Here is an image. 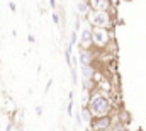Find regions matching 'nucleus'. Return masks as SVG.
Here are the masks:
<instances>
[{
	"instance_id": "f257e3e1",
	"label": "nucleus",
	"mask_w": 146,
	"mask_h": 131,
	"mask_svg": "<svg viewBox=\"0 0 146 131\" xmlns=\"http://www.w3.org/2000/svg\"><path fill=\"white\" fill-rule=\"evenodd\" d=\"M87 107L92 114V118H97V116H107L112 114V109H114V104L109 97H106L104 94L99 92V89L95 87L92 92H90V99L87 102Z\"/></svg>"
},
{
	"instance_id": "f03ea898",
	"label": "nucleus",
	"mask_w": 146,
	"mask_h": 131,
	"mask_svg": "<svg viewBox=\"0 0 146 131\" xmlns=\"http://www.w3.org/2000/svg\"><path fill=\"white\" fill-rule=\"evenodd\" d=\"M85 19H87L90 27H106V29H112L114 27L112 10H92L90 9L85 14Z\"/></svg>"
},
{
	"instance_id": "7ed1b4c3",
	"label": "nucleus",
	"mask_w": 146,
	"mask_h": 131,
	"mask_svg": "<svg viewBox=\"0 0 146 131\" xmlns=\"http://www.w3.org/2000/svg\"><path fill=\"white\" fill-rule=\"evenodd\" d=\"M110 43H112V33H110V29H106V27H92V44H94V48L104 51V49H107V46H109Z\"/></svg>"
},
{
	"instance_id": "20e7f679",
	"label": "nucleus",
	"mask_w": 146,
	"mask_h": 131,
	"mask_svg": "<svg viewBox=\"0 0 146 131\" xmlns=\"http://www.w3.org/2000/svg\"><path fill=\"white\" fill-rule=\"evenodd\" d=\"M87 126H90L94 131H109V128L112 126V114L92 118L90 123H88Z\"/></svg>"
},
{
	"instance_id": "39448f33",
	"label": "nucleus",
	"mask_w": 146,
	"mask_h": 131,
	"mask_svg": "<svg viewBox=\"0 0 146 131\" xmlns=\"http://www.w3.org/2000/svg\"><path fill=\"white\" fill-rule=\"evenodd\" d=\"M76 43L80 44V49H92L94 48V44H92V27L90 26L88 27H83L80 31Z\"/></svg>"
},
{
	"instance_id": "423d86ee",
	"label": "nucleus",
	"mask_w": 146,
	"mask_h": 131,
	"mask_svg": "<svg viewBox=\"0 0 146 131\" xmlns=\"http://www.w3.org/2000/svg\"><path fill=\"white\" fill-rule=\"evenodd\" d=\"M92 10H112V0H87Z\"/></svg>"
},
{
	"instance_id": "0eeeda50",
	"label": "nucleus",
	"mask_w": 146,
	"mask_h": 131,
	"mask_svg": "<svg viewBox=\"0 0 146 131\" xmlns=\"http://www.w3.org/2000/svg\"><path fill=\"white\" fill-rule=\"evenodd\" d=\"M112 119H114V121H119V123H122V124H129V123H131V114H129L126 109H119V111L115 112V116H112Z\"/></svg>"
},
{
	"instance_id": "6e6552de",
	"label": "nucleus",
	"mask_w": 146,
	"mask_h": 131,
	"mask_svg": "<svg viewBox=\"0 0 146 131\" xmlns=\"http://www.w3.org/2000/svg\"><path fill=\"white\" fill-rule=\"evenodd\" d=\"M80 72H82L83 80H90V78L94 77L95 68H94V65H80Z\"/></svg>"
},
{
	"instance_id": "1a4fd4ad",
	"label": "nucleus",
	"mask_w": 146,
	"mask_h": 131,
	"mask_svg": "<svg viewBox=\"0 0 146 131\" xmlns=\"http://www.w3.org/2000/svg\"><path fill=\"white\" fill-rule=\"evenodd\" d=\"M80 118H82V123H90V119H92V114H90V111H88V107H87V104H83L82 106V111H80Z\"/></svg>"
},
{
	"instance_id": "9d476101",
	"label": "nucleus",
	"mask_w": 146,
	"mask_h": 131,
	"mask_svg": "<svg viewBox=\"0 0 146 131\" xmlns=\"http://www.w3.org/2000/svg\"><path fill=\"white\" fill-rule=\"evenodd\" d=\"M88 10H90V7H88L87 0H80V2H78V12H80L82 15H85Z\"/></svg>"
},
{
	"instance_id": "9b49d317",
	"label": "nucleus",
	"mask_w": 146,
	"mask_h": 131,
	"mask_svg": "<svg viewBox=\"0 0 146 131\" xmlns=\"http://www.w3.org/2000/svg\"><path fill=\"white\" fill-rule=\"evenodd\" d=\"M76 41H78V33H76V31H73V33H72V37H70V43H68V44H70V46H75V44H76Z\"/></svg>"
},
{
	"instance_id": "f8f14e48",
	"label": "nucleus",
	"mask_w": 146,
	"mask_h": 131,
	"mask_svg": "<svg viewBox=\"0 0 146 131\" xmlns=\"http://www.w3.org/2000/svg\"><path fill=\"white\" fill-rule=\"evenodd\" d=\"M70 72H72V82H73V85L78 82V77H76V70H75V66H72L70 68Z\"/></svg>"
},
{
	"instance_id": "ddd939ff",
	"label": "nucleus",
	"mask_w": 146,
	"mask_h": 131,
	"mask_svg": "<svg viewBox=\"0 0 146 131\" xmlns=\"http://www.w3.org/2000/svg\"><path fill=\"white\" fill-rule=\"evenodd\" d=\"M66 112H68V118H73V100L68 102V106H66Z\"/></svg>"
},
{
	"instance_id": "4468645a",
	"label": "nucleus",
	"mask_w": 146,
	"mask_h": 131,
	"mask_svg": "<svg viewBox=\"0 0 146 131\" xmlns=\"http://www.w3.org/2000/svg\"><path fill=\"white\" fill-rule=\"evenodd\" d=\"M9 9H10V12H17V5H15V2H9Z\"/></svg>"
},
{
	"instance_id": "2eb2a0df",
	"label": "nucleus",
	"mask_w": 146,
	"mask_h": 131,
	"mask_svg": "<svg viewBox=\"0 0 146 131\" xmlns=\"http://www.w3.org/2000/svg\"><path fill=\"white\" fill-rule=\"evenodd\" d=\"M53 22H54L56 26H60V15H58L56 12H53Z\"/></svg>"
},
{
	"instance_id": "dca6fc26",
	"label": "nucleus",
	"mask_w": 146,
	"mask_h": 131,
	"mask_svg": "<svg viewBox=\"0 0 146 131\" xmlns=\"http://www.w3.org/2000/svg\"><path fill=\"white\" fill-rule=\"evenodd\" d=\"M51 85H53V78H49V80H48V84H46V94H48V90L51 89Z\"/></svg>"
},
{
	"instance_id": "f3484780",
	"label": "nucleus",
	"mask_w": 146,
	"mask_h": 131,
	"mask_svg": "<svg viewBox=\"0 0 146 131\" xmlns=\"http://www.w3.org/2000/svg\"><path fill=\"white\" fill-rule=\"evenodd\" d=\"M36 114L37 116H42V107H41V106H37L36 107Z\"/></svg>"
},
{
	"instance_id": "a211bd4d",
	"label": "nucleus",
	"mask_w": 146,
	"mask_h": 131,
	"mask_svg": "<svg viewBox=\"0 0 146 131\" xmlns=\"http://www.w3.org/2000/svg\"><path fill=\"white\" fill-rule=\"evenodd\" d=\"M27 41H29V43H36V37H34L33 34H29V36H27Z\"/></svg>"
},
{
	"instance_id": "6ab92c4d",
	"label": "nucleus",
	"mask_w": 146,
	"mask_h": 131,
	"mask_svg": "<svg viewBox=\"0 0 146 131\" xmlns=\"http://www.w3.org/2000/svg\"><path fill=\"white\" fill-rule=\"evenodd\" d=\"M49 7L51 9H56V0H49Z\"/></svg>"
},
{
	"instance_id": "aec40b11",
	"label": "nucleus",
	"mask_w": 146,
	"mask_h": 131,
	"mask_svg": "<svg viewBox=\"0 0 146 131\" xmlns=\"http://www.w3.org/2000/svg\"><path fill=\"white\" fill-rule=\"evenodd\" d=\"M7 131H12V124H9V126H7Z\"/></svg>"
},
{
	"instance_id": "412c9836",
	"label": "nucleus",
	"mask_w": 146,
	"mask_h": 131,
	"mask_svg": "<svg viewBox=\"0 0 146 131\" xmlns=\"http://www.w3.org/2000/svg\"><path fill=\"white\" fill-rule=\"evenodd\" d=\"M136 131H143V130H136Z\"/></svg>"
}]
</instances>
